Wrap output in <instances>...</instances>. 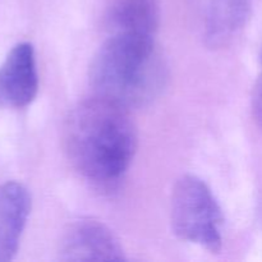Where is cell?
Returning <instances> with one entry per match:
<instances>
[{
	"instance_id": "6da1fadb",
	"label": "cell",
	"mask_w": 262,
	"mask_h": 262,
	"mask_svg": "<svg viewBox=\"0 0 262 262\" xmlns=\"http://www.w3.org/2000/svg\"><path fill=\"white\" fill-rule=\"evenodd\" d=\"M63 146L79 174L112 184L128 170L137 150V129L127 107L95 95L78 102L66 118Z\"/></svg>"
},
{
	"instance_id": "7a4b0ae2",
	"label": "cell",
	"mask_w": 262,
	"mask_h": 262,
	"mask_svg": "<svg viewBox=\"0 0 262 262\" xmlns=\"http://www.w3.org/2000/svg\"><path fill=\"white\" fill-rule=\"evenodd\" d=\"M89 78L95 95L130 109L158 97L166 67L155 38L109 35L92 58Z\"/></svg>"
},
{
	"instance_id": "3957f363",
	"label": "cell",
	"mask_w": 262,
	"mask_h": 262,
	"mask_svg": "<svg viewBox=\"0 0 262 262\" xmlns=\"http://www.w3.org/2000/svg\"><path fill=\"white\" fill-rule=\"evenodd\" d=\"M170 223L179 239L201 246L211 253L222 250V207L199 177L186 174L176 182L170 197Z\"/></svg>"
},
{
	"instance_id": "277c9868",
	"label": "cell",
	"mask_w": 262,
	"mask_h": 262,
	"mask_svg": "<svg viewBox=\"0 0 262 262\" xmlns=\"http://www.w3.org/2000/svg\"><path fill=\"white\" fill-rule=\"evenodd\" d=\"M58 257L61 261L125 260L114 233L96 220H78L69 225L59 242Z\"/></svg>"
},
{
	"instance_id": "5b68a950",
	"label": "cell",
	"mask_w": 262,
	"mask_h": 262,
	"mask_svg": "<svg viewBox=\"0 0 262 262\" xmlns=\"http://www.w3.org/2000/svg\"><path fill=\"white\" fill-rule=\"evenodd\" d=\"M38 91L35 49L30 42L13 46L0 66V106L20 109L35 100Z\"/></svg>"
},
{
	"instance_id": "8992f818",
	"label": "cell",
	"mask_w": 262,
	"mask_h": 262,
	"mask_svg": "<svg viewBox=\"0 0 262 262\" xmlns=\"http://www.w3.org/2000/svg\"><path fill=\"white\" fill-rule=\"evenodd\" d=\"M202 38L212 50L228 48L247 26L252 0H196Z\"/></svg>"
},
{
	"instance_id": "52a82bcc",
	"label": "cell",
	"mask_w": 262,
	"mask_h": 262,
	"mask_svg": "<svg viewBox=\"0 0 262 262\" xmlns=\"http://www.w3.org/2000/svg\"><path fill=\"white\" fill-rule=\"evenodd\" d=\"M30 211L31 196L23 184H0V262L14 258Z\"/></svg>"
},
{
	"instance_id": "ba28073f",
	"label": "cell",
	"mask_w": 262,
	"mask_h": 262,
	"mask_svg": "<svg viewBox=\"0 0 262 262\" xmlns=\"http://www.w3.org/2000/svg\"><path fill=\"white\" fill-rule=\"evenodd\" d=\"M160 23L158 0H115L106 14L110 35L155 38Z\"/></svg>"
},
{
	"instance_id": "9c48e42d",
	"label": "cell",
	"mask_w": 262,
	"mask_h": 262,
	"mask_svg": "<svg viewBox=\"0 0 262 262\" xmlns=\"http://www.w3.org/2000/svg\"><path fill=\"white\" fill-rule=\"evenodd\" d=\"M251 104H252L253 118L262 130V73L256 81L255 87H253Z\"/></svg>"
}]
</instances>
